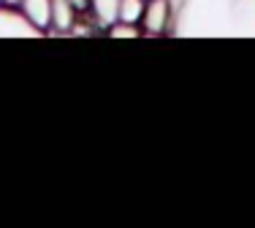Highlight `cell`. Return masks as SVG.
Instances as JSON below:
<instances>
[{
    "label": "cell",
    "instance_id": "obj_1",
    "mask_svg": "<svg viewBox=\"0 0 255 228\" xmlns=\"http://www.w3.org/2000/svg\"><path fill=\"white\" fill-rule=\"evenodd\" d=\"M174 38H255V0H168Z\"/></svg>",
    "mask_w": 255,
    "mask_h": 228
},
{
    "label": "cell",
    "instance_id": "obj_2",
    "mask_svg": "<svg viewBox=\"0 0 255 228\" xmlns=\"http://www.w3.org/2000/svg\"><path fill=\"white\" fill-rule=\"evenodd\" d=\"M44 30H38L19 8L0 5V38H41Z\"/></svg>",
    "mask_w": 255,
    "mask_h": 228
},
{
    "label": "cell",
    "instance_id": "obj_3",
    "mask_svg": "<svg viewBox=\"0 0 255 228\" xmlns=\"http://www.w3.org/2000/svg\"><path fill=\"white\" fill-rule=\"evenodd\" d=\"M141 30L149 35H163L171 27V3L168 0H147L141 14Z\"/></svg>",
    "mask_w": 255,
    "mask_h": 228
},
{
    "label": "cell",
    "instance_id": "obj_4",
    "mask_svg": "<svg viewBox=\"0 0 255 228\" xmlns=\"http://www.w3.org/2000/svg\"><path fill=\"white\" fill-rule=\"evenodd\" d=\"M19 11L38 30H46L52 16V0H19Z\"/></svg>",
    "mask_w": 255,
    "mask_h": 228
},
{
    "label": "cell",
    "instance_id": "obj_5",
    "mask_svg": "<svg viewBox=\"0 0 255 228\" xmlns=\"http://www.w3.org/2000/svg\"><path fill=\"white\" fill-rule=\"evenodd\" d=\"M74 22H76V8L71 5V0H52L49 27H54L57 33H71Z\"/></svg>",
    "mask_w": 255,
    "mask_h": 228
},
{
    "label": "cell",
    "instance_id": "obj_6",
    "mask_svg": "<svg viewBox=\"0 0 255 228\" xmlns=\"http://www.w3.org/2000/svg\"><path fill=\"white\" fill-rule=\"evenodd\" d=\"M90 11L101 27H109L120 16V0H90Z\"/></svg>",
    "mask_w": 255,
    "mask_h": 228
},
{
    "label": "cell",
    "instance_id": "obj_7",
    "mask_svg": "<svg viewBox=\"0 0 255 228\" xmlns=\"http://www.w3.org/2000/svg\"><path fill=\"white\" fill-rule=\"evenodd\" d=\"M144 5H147V0H120V16L117 19L138 25V22H141V14H144Z\"/></svg>",
    "mask_w": 255,
    "mask_h": 228
},
{
    "label": "cell",
    "instance_id": "obj_8",
    "mask_svg": "<svg viewBox=\"0 0 255 228\" xmlns=\"http://www.w3.org/2000/svg\"><path fill=\"white\" fill-rule=\"evenodd\" d=\"M106 30H109V38H138V35H144L138 33V25H130V22H123V19L112 22Z\"/></svg>",
    "mask_w": 255,
    "mask_h": 228
},
{
    "label": "cell",
    "instance_id": "obj_9",
    "mask_svg": "<svg viewBox=\"0 0 255 228\" xmlns=\"http://www.w3.org/2000/svg\"><path fill=\"white\" fill-rule=\"evenodd\" d=\"M71 5L76 11H84V8H90V0H71Z\"/></svg>",
    "mask_w": 255,
    "mask_h": 228
}]
</instances>
